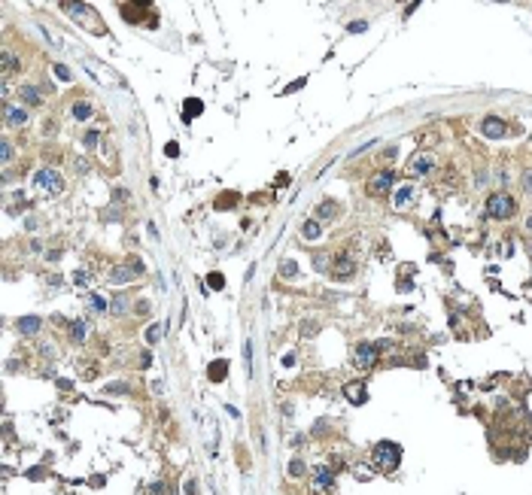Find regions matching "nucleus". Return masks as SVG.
<instances>
[{
    "instance_id": "obj_43",
    "label": "nucleus",
    "mask_w": 532,
    "mask_h": 495,
    "mask_svg": "<svg viewBox=\"0 0 532 495\" xmlns=\"http://www.w3.org/2000/svg\"><path fill=\"white\" fill-rule=\"evenodd\" d=\"M134 310H137L140 316H146V313H149V304H146V301H140V304H137V307H134Z\"/></svg>"
},
{
    "instance_id": "obj_37",
    "label": "nucleus",
    "mask_w": 532,
    "mask_h": 495,
    "mask_svg": "<svg viewBox=\"0 0 532 495\" xmlns=\"http://www.w3.org/2000/svg\"><path fill=\"white\" fill-rule=\"evenodd\" d=\"M106 392H112V395H116V392H119V395H128V386H125V383H110Z\"/></svg>"
},
{
    "instance_id": "obj_46",
    "label": "nucleus",
    "mask_w": 532,
    "mask_h": 495,
    "mask_svg": "<svg viewBox=\"0 0 532 495\" xmlns=\"http://www.w3.org/2000/svg\"><path fill=\"white\" fill-rule=\"evenodd\" d=\"M410 286H414V283H408V280H398V292H408Z\"/></svg>"
},
{
    "instance_id": "obj_24",
    "label": "nucleus",
    "mask_w": 532,
    "mask_h": 495,
    "mask_svg": "<svg viewBox=\"0 0 532 495\" xmlns=\"http://www.w3.org/2000/svg\"><path fill=\"white\" fill-rule=\"evenodd\" d=\"M70 337H73V344H82L86 340V322H73L70 325Z\"/></svg>"
},
{
    "instance_id": "obj_12",
    "label": "nucleus",
    "mask_w": 532,
    "mask_h": 495,
    "mask_svg": "<svg viewBox=\"0 0 532 495\" xmlns=\"http://www.w3.org/2000/svg\"><path fill=\"white\" fill-rule=\"evenodd\" d=\"M4 112H6V125H10V128L28 125V112H24L22 106H4Z\"/></svg>"
},
{
    "instance_id": "obj_40",
    "label": "nucleus",
    "mask_w": 532,
    "mask_h": 495,
    "mask_svg": "<svg viewBox=\"0 0 532 495\" xmlns=\"http://www.w3.org/2000/svg\"><path fill=\"white\" fill-rule=\"evenodd\" d=\"M365 27H368V24H365V21H353V24H350V33H362V30H365Z\"/></svg>"
},
{
    "instance_id": "obj_28",
    "label": "nucleus",
    "mask_w": 532,
    "mask_h": 495,
    "mask_svg": "<svg viewBox=\"0 0 532 495\" xmlns=\"http://www.w3.org/2000/svg\"><path fill=\"white\" fill-rule=\"evenodd\" d=\"M52 70H55V76H58L61 82H70V79H73V73H70V67H67V64H55Z\"/></svg>"
},
{
    "instance_id": "obj_15",
    "label": "nucleus",
    "mask_w": 532,
    "mask_h": 495,
    "mask_svg": "<svg viewBox=\"0 0 532 495\" xmlns=\"http://www.w3.org/2000/svg\"><path fill=\"white\" fill-rule=\"evenodd\" d=\"M207 377L213 380V383H222V380L228 377V362H225V359H219V362H213V365L207 368Z\"/></svg>"
},
{
    "instance_id": "obj_19",
    "label": "nucleus",
    "mask_w": 532,
    "mask_h": 495,
    "mask_svg": "<svg viewBox=\"0 0 532 495\" xmlns=\"http://www.w3.org/2000/svg\"><path fill=\"white\" fill-rule=\"evenodd\" d=\"M18 94H22V100H24L28 106H40V100H43V97H40V91L30 88V85H22V88H18Z\"/></svg>"
},
{
    "instance_id": "obj_25",
    "label": "nucleus",
    "mask_w": 532,
    "mask_h": 495,
    "mask_svg": "<svg viewBox=\"0 0 532 495\" xmlns=\"http://www.w3.org/2000/svg\"><path fill=\"white\" fill-rule=\"evenodd\" d=\"M110 310H112V313H116V316H122V313L128 310V298H122V295H119V298H112V304H110Z\"/></svg>"
},
{
    "instance_id": "obj_6",
    "label": "nucleus",
    "mask_w": 532,
    "mask_h": 495,
    "mask_svg": "<svg viewBox=\"0 0 532 495\" xmlns=\"http://www.w3.org/2000/svg\"><path fill=\"white\" fill-rule=\"evenodd\" d=\"M61 9L70 15V18H76V21H82V24H88V27H94V15H92V6H86V3H61Z\"/></svg>"
},
{
    "instance_id": "obj_44",
    "label": "nucleus",
    "mask_w": 532,
    "mask_h": 495,
    "mask_svg": "<svg viewBox=\"0 0 532 495\" xmlns=\"http://www.w3.org/2000/svg\"><path fill=\"white\" fill-rule=\"evenodd\" d=\"M314 268H316V271H322V268H326V258H322V255H316V258H314Z\"/></svg>"
},
{
    "instance_id": "obj_34",
    "label": "nucleus",
    "mask_w": 532,
    "mask_h": 495,
    "mask_svg": "<svg viewBox=\"0 0 532 495\" xmlns=\"http://www.w3.org/2000/svg\"><path fill=\"white\" fill-rule=\"evenodd\" d=\"M98 143H100V131L94 128V131H88V134H86V149H94Z\"/></svg>"
},
{
    "instance_id": "obj_33",
    "label": "nucleus",
    "mask_w": 532,
    "mask_h": 495,
    "mask_svg": "<svg viewBox=\"0 0 532 495\" xmlns=\"http://www.w3.org/2000/svg\"><path fill=\"white\" fill-rule=\"evenodd\" d=\"M244 359H246V374L252 377V344H250V340L244 344Z\"/></svg>"
},
{
    "instance_id": "obj_17",
    "label": "nucleus",
    "mask_w": 532,
    "mask_h": 495,
    "mask_svg": "<svg viewBox=\"0 0 532 495\" xmlns=\"http://www.w3.org/2000/svg\"><path fill=\"white\" fill-rule=\"evenodd\" d=\"M320 234H322V228H320V219H308V222L301 225V237H304V240H316Z\"/></svg>"
},
{
    "instance_id": "obj_20",
    "label": "nucleus",
    "mask_w": 532,
    "mask_h": 495,
    "mask_svg": "<svg viewBox=\"0 0 532 495\" xmlns=\"http://www.w3.org/2000/svg\"><path fill=\"white\" fill-rule=\"evenodd\" d=\"M410 201H414V188H410V185H402L398 192H396V198H392L396 207H408Z\"/></svg>"
},
{
    "instance_id": "obj_16",
    "label": "nucleus",
    "mask_w": 532,
    "mask_h": 495,
    "mask_svg": "<svg viewBox=\"0 0 532 495\" xmlns=\"http://www.w3.org/2000/svg\"><path fill=\"white\" fill-rule=\"evenodd\" d=\"M40 325H43L40 316H22V319H18V331H22V334H36V331H40Z\"/></svg>"
},
{
    "instance_id": "obj_31",
    "label": "nucleus",
    "mask_w": 532,
    "mask_h": 495,
    "mask_svg": "<svg viewBox=\"0 0 532 495\" xmlns=\"http://www.w3.org/2000/svg\"><path fill=\"white\" fill-rule=\"evenodd\" d=\"M316 334V322L314 319H304L301 322V337H314Z\"/></svg>"
},
{
    "instance_id": "obj_32",
    "label": "nucleus",
    "mask_w": 532,
    "mask_h": 495,
    "mask_svg": "<svg viewBox=\"0 0 532 495\" xmlns=\"http://www.w3.org/2000/svg\"><path fill=\"white\" fill-rule=\"evenodd\" d=\"M0 152H4V155H0V158H4V164H10V161H12V143L4 140V143H0Z\"/></svg>"
},
{
    "instance_id": "obj_14",
    "label": "nucleus",
    "mask_w": 532,
    "mask_h": 495,
    "mask_svg": "<svg viewBox=\"0 0 532 495\" xmlns=\"http://www.w3.org/2000/svg\"><path fill=\"white\" fill-rule=\"evenodd\" d=\"M106 280H110L112 286H125V283H131V280H134V271H131V268H112Z\"/></svg>"
},
{
    "instance_id": "obj_42",
    "label": "nucleus",
    "mask_w": 532,
    "mask_h": 495,
    "mask_svg": "<svg viewBox=\"0 0 532 495\" xmlns=\"http://www.w3.org/2000/svg\"><path fill=\"white\" fill-rule=\"evenodd\" d=\"M73 283H76V286H86V283H88V277L80 271V274H73Z\"/></svg>"
},
{
    "instance_id": "obj_23",
    "label": "nucleus",
    "mask_w": 532,
    "mask_h": 495,
    "mask_svg": "<svg viewBox=\"0 0 532 495\" xmlns=\"http://www.w3.org/2000/svg\"><path fill=\"white\" fill-rule=\"evenodd\" d=\"M18 70V58L12 55V52H4V76H10V73H16Z\"/></svg>"
},
{
    "instance_id": "obj_41",
    "label": "nucleus",
    "mask_w": 532,
    "mask_h": 495,
    "mask_svg": "<svg viewBox=\"0 0 532 495\" xmlns=\"http://www.w3.org/2000/svg\"><path fill=\"white\" fill-rule=\"evenodd\" d=\"M73 167L80 170V173H86V170H88V161H86V158H76V164H73Z\"/></svg>"
},
{
    "instance_id": "obj_5",
    "label": "nucleus",
    "mask_w": 532,
    "mask_h": 495,
    "mask_svg": "<svg viewBox=\"0 0 532 495\" xmlns=\"http://www.w3.org/2000/svg\"><path fill=\"white\" fill-rule=\"evenodd\" d=\"M377 347L374 344H359L356 347V353H353V362H356V368H362V371H371L374 365H377Z\"/></svg>"
},
{
    "instance_id": "obj_26",
    "label": "nucleus",
    "mask_w": 532,
    "mask_h": 495,
    "mask_svg": "<svg viewBox=\"0 0 532 495\" xmlns=\"http://www.w3.org/2000/svg\"><path fill=\"white\" fill-rule=\"evenodd\" d=\"M88 310H92V313H104V310H106V304H104L100 295H92V298H88Z\"/></svg>"
},
{
    "instance_id": "obj_11",
    "label": "nucleus",
    "mask_w": 532,
    "mask_h": 495,
    "mask_svg": "<svg viewBox=\"0 0 532 495\" xmlns=\"http://www.w3.org/2000/svg\"><path fill=\"white\" fill-rule=\"evenodd\" d=\"M344 398L350 404H365L368 401V389L362 383H344Z\"/></svg>"
},
{
    "instance_id": "obj_9",
    "label": "nucleus",
    "mask_w": 532,
    "mask_h": 495,
    "mask_svg": "<svg viewBox=\"0 0 532 495\" xmlns=\"http://www.w3.org/2000/svg\"><path fill=\"white\" fill-rule=\"evenodd\" d=\"M314 489H316V492H332V489H334V471L326 468V465L314 468Z\"/></svg>"
},
{
    "instance_id": "obj_8",
    "label": "nucleus",
    "mask_w": 532,
    "mask_h": 495,
    "mask_svg": "<svg viewBox=\"0 0 532 495\" xmlns=\"http://www.w3.org/2000/svg\"><path fill=\"white\" fill-rule=\"evenodd\" d=\"M505 131H508V125H505L499 116H486V119L480 122V134H484V137H490V140L505 137Z\"/></svg>"
},
{
    "instance_id": "obj_13",
    "label": "nucleus",
    "mask_w": 532,
    "mask_h": 495,
    "mask_svg": "<svg viewBox=\"0 0 532 495\" xmlns=\"http://www.w3.org/2000/svg\"><path fill=\"white\" fill-rule=\"evenodd\" d=\"M204 112V103L198 100V97H188L186 103H182V122H192V119H198Z\"/></svg>"
},
{
    "instance_id": "obj_21",
    "label": "nucleus",
    "mask_w": 532,
    "mask_h": 495,
    "mask_svg": "<svg viewBox=\"0 0 532 495\" xmlns=\"http://www.w3.org/2000/svg\"><path fill=\"white\" fill-rule=\"evenodd\" d=\"M334 216H338V204L334 201H322L316 207V219H334Z\"/></svg>"
},
{
    "instance_id": "obj_35",
    "label": "nucleus",
    "mask_w": 532,
    "mask_h": 495,
    "mask_svg": "<svg viewBox=\"0 0 532 495\" xmlns=\"http://www.w3.org/2000/svg\"><path fill=\"white\" fill-rule=\"evenodd\" d=\"M158 337H162V325H149V331H146V340H149V344H156Z\"/></svg>"
},
{
    "instance_id": "obj_4",
    "label": "nucleus",
    "mask_w": 532,
    "mask_h": 495,
    "mask_svg": "<svg viewBox=\"0 0 532 495\" xmlns=\"http://www.w3.org/2000/svg\"><path fill=\"white\" fill-rule=\"evenodd\" d=\"M392 182H396V173H392V170H380V173H374V176L368 179V195L384 198L390 188H392Z\"/></svg>"
},
{
    "instance_id": "obj_27",
    "label": "nucleus",
    "mask_w": 532,
    "mask_h": 495,
    "mask_svg": "<svg viewBox=\"0 0 532 495\" xmlns=\"http://www.w3.org/2000/svg\"><path fill=\"white\" fill-rule=\"evenodd\" d=\"M207 283H210V289H216V292H222V289H225V277H222L219 271H213V274L207 277Z\"/></svg>"
},
{
    "instance_id": "obj_30",
    "label": "nucleus",
    "mask_w": 532,
    "mask_h": 495,
    "mask_svg": "<svg viewBox=\"0 0 532 495\" xmlns=\"http://www.w3.org/2000/svg\"><path fill=\"white\" fill-rule=\"evenodd\" d=\"M146 495H168V483H162V480H156V483H149V489H146Z\"/></svg>"
},
{
    "instance_id": "obj_3",
    "label": "nucleus",
    "mask_w": 532,
    "mask_h": 495,
    "mask_svg": "<svg viewBox=\"0 0 532 495\" xmlns=\"http://www.w3.org/2000/svg\"><path fill=\"white\" fill-rule=\"evenodd\" d=\"M34 185H36V192H43V195H61V188H64V179L58 170L52 167H40L34 173Z\"/></svg>"
},
{
    "instance_id": "obj_45",
    "label": "nucleus",
    "mask_w": 532,
    "mask_h": 495,
    "mask_svg": "<svg viewBox=\"0 0 532 495\" xmlns=\"http://www.w3.org/2000/svg\"><path fill=\"white\" fill-rule=\"evenodd\" d=\"M356 477H359V480H368L371 474H368V468H356Z\"/></svg>"
},
{
    "instance_id": "obj_22",
    "label": "nucleus",
    "mask_w": 532,
    "mask_h": 495,
    "mask_svg": "<svg viewBox=\"0 0 532 495\" xmlns=\"http://www.w3.org/2000/svg\"><path fill=\"white\" fill-rule=\"evenodd\" d=\"M295 274H298V264H295V261H289V258L280 261V277H283V280H292Z\"/></svg>"
},
{
    "instance_id": "obj_38",
    "label": "nucleus",
    "mask_w": 532,
    "mask_h": 495,
    "mask_svg": "<svg viewBox=\"0 0 532 495\" xmlns=\"http://www.w3.org/2000/svg\"><path fill=\"white\" fill-rule=\"evenodd\" d=\"M164 152H168V158H176V155H180V146H176V143H168Z\"/></svg>"
},
{
    "instance_id": "obj_39",
    "label": "nucleus",
    "mask_w": 532,
    "mask_h": 495,
    "mask_svg": "<svg viewBox=\"0 0 532 495\" xmlns=\"http://www.w3.org/2000/svg\"><path fill=\"white\" fill-rule=\"evenodd\" d=\"M523 188H526V192H532V170L523 173Z\"/></svg>"
},
{
    "instance_id": "obj_10",
    "label": "nucleus",
    "mask_w": 532,
    "mask_h": 495,
    "mask_svg": "<svg viewBox=\"0 0 532 495\" xmlns=\"http://www.w3.org/2000/svg\"><path fill=\"white\" fill-rule=\"evenodd\" d=\"M332 271H334L338 280H350V277L356 274V261H353L350 255H338L334 264H332Z\"/></svg>"
},
{
    "instance_id": "obj_29",
    "label": "nucleus",
    "mask_w": 532,
    "mask_h": 495,
    "mask_svg": "<svg viewBox=\"0 0 532 495\" xmlns=\"http://www.w3.org/2000/svg\"><path fill=\"white\" fill-rule=\"evenodd\" d=\"M304 471H308V468H304L301 459H292V462H289V477H304Z\"/></svg>"
},
{
    "instance_id": "obj_1",
    "label": "nucleus",
    "mask_w": 532,
    "mask_h": 495,
    "mask_svg": "<svg viewBox=\"0 0 532 495\" xmlns=\"http://www.w3.org/2000/svg\"><path fill=\"white\" fill-rule=\"evenodd\" d=\"M374 462L380 471H396L402 465V447L392 444V441H380L374 447Z\"/></svg>"
},
{
    "instance_id": "obj_36",
    "label": "nucleus",
    "mask_w": 532,
    "mask_h": 495,
    "mask_svg": "<svg viewBox=\"0 0 532 495\" xmlns=\"http://www.w3.org/2000/svg\"><path fill=\"white\" fill-rule=\"evenodd\" d=\"M182 489H186V495H198V480H195V477H188Z\"/></svg>"
},
{
    "instance_id": "obj_18",
    "label": "nucleus",
    "mask_w": 532,
    "mask_h": 495,
    "mask_svg": "<svg viewBox=\"0 0 532 495\" xmlns=\"http://www.w3.org/2000/svg\"><path fill=\"white\" fill-rule=\"evenodd\" d=\"M92 112H94V106H92L88 100H76V103H73V119L86 122V119H92Z\"/></svg>"
},
{
    "instance_id": "obj_2",
    "label": "nucleus",
    "mask_w": 532,
    "mask_h": 495,
    "mask_svg": "<svg viewBox=\"0 0 532 495\" xmlns=\"http://www.w3.org/2000/svg\"><path fill=\"white\" fill-rule=\"evenodd\" d=\"M517 213V201L508 195V192H496V195H490V201H486V216H492V219H511Z\"/></svg>"
},
{
    "instance_id": "obj_7",
    "label": "nucleus",
    "mask_w": 532,
    "mask_h": 495,
    "mask_svg": "<svg viewBox=\"0 0 532 495\" xmlns=\"http://www.w3.org/2000/svg\"><path fill=\"white\" fill-rule=\"evenodd\" d=\"M432 167H435V155H426V152H420V155H414L408 161V173L410 176H426Z\"/></svg>"
}]
</instances>
